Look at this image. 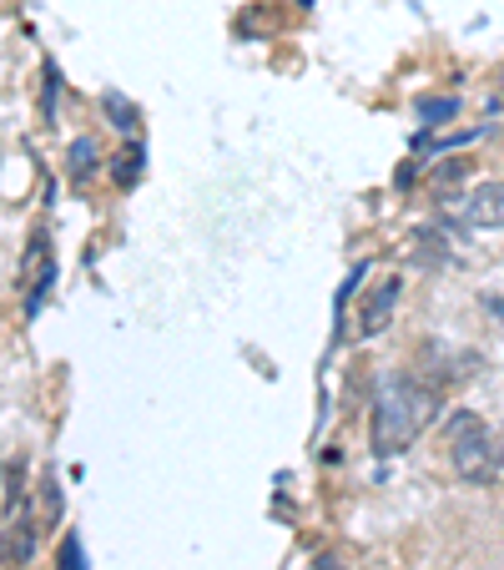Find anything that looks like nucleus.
Returning <instances> with one entry per match:
<instances>
[{"instance_id": "1", "label": "nucleus", "mask_w": 504, "mask_h": 570, "mask_svg": "<svg viewBox=\"0 0 504 570\" xmlns=\"http://www.w3.org/2000/svg\"><path fill=\"white\" fill-rule=\"evenodd\" d=\"M434 420H439V389L418 384L408 374H388L374 399V454L378 460L404 454Z\"/></svg>"}, {"instance_id": "2", "label": "nucleus", "mask_w": 504, "mask_h": 570, "mask_svg": "<svg viewBox=\"0 0 504 570\" xmlns=\"http://www.w3.org/2000/svg\"><path fill=\"white\" fill-rule=\"evenodd\" d=\"M449 460L459 470V480L470 484H494L500 480V440L490 434V424L480 414L459 410L449 420Z\"/></svg>"}, {"instance_id": "3", "label": "nucleus", "mask_w": 504, "mask_h": 570, "mask_svg": "<svg viewBox=\"0 0 504 570\" xmlns=\"http://www.w3.org/2000/svg\"><path fill=\"white\" fill-rule=\"evenodd\" d=\"M56 288V253H51V237L46 227H36L31 243H26V258H21V293H26V313H41L46 298Z\"/></svg>"}, {"instance_id": "4", "label": "nucleus", "mask_w": 504, "mask_h": 570, "mask_svg": "<svg viewBox=\"0 0 504 570\" xmlns=\"http://www.w3.org/2000/svg\"><path fill=\"white\" fill-rule=\"evenodd\" d=\"M464 227H504V177L500 183H480L470 193L454 197Z\"/></svg>"}, {"instance_id": "5", "label": "nucleus", "mask_w": 504, "mask_h": 570, "mask_svg": "<svg viewBox=\"0 0 504 570\" xmlns=\"http://www.w3.org/2000/svg\"><path fill=\"white\" fill-rule=\"evenodd\" d=\"M36 530L41 525L31 520V510H21V520H16V510H11V515H6V530H0V560L21 570L26 560L36 556Z\"/></svg>"}, {"instance_id": "6", "label": "nucleus", "mask_w": 504, "mask_h": 570, "mask_svg": "<svg viewBox=\"0 0 504 570\" xmlns=\"http://www.w3.org/2000/svg\"><path fill=\"white\" fill-rule=\"evenodd\" d=\"M394 303H398V278L374 283V293H368L364 308H358V334L374 338L378 328H388V318H394Z\"/></svg>"}, {"instance_id": "7", "label": "nucleus", "mask_w": 504, "mask_h": 570, "mask_svg": "<svg viewBox=\"0 0 504 570\" xmlns=\"http://www.w3.org/2000/svg\"><path fill=\"white\" fill-rule=\"evenodd\" d=\"M464 183H470V161H464V157H444L439 167L424 177L429 197H439V203H454V197L464 193Z\"/></svg>"}, {"instance_id": "8", "label": "nucleus", "mask_w": 504, "mask_h": 570, "mask_svg": "<svg viewBox=\"0 0 504 570\" xmlns=\"http://www.w3.org/2000/svg\"><path fill=\"white\" fill-rule=\"evenodd\" d=\"M101 167V147H97V137H76L71 147H66V177L71 183H87L91 173Z\"/></svg>"}, {"instance_id": "9", "label": "nucleus", "mask_w": 504, "mask_h": 570, "mask_svg": "<svg viewBox=\"0 0 504 570\" xmlns=\"http://www.w3.org/2000/svg\"><path fill=\"white\" fill-rule=\"evenodd\" d=\"M141 173H147V147L127 141V147L117 151V161H111V183H117L121 193H131V187L141 183Z\"/></svg>"}, {"instance_id": "10", "label": "nucleus", "mask_w": 504, "mask_h": 570, "mask_svg": "<svg viewBox=\"0 0 504 570\" xmlns=\"http://www.w3.org/2000/svg\"><path fill=\"white\" fill-rule=\"evenodd\" d=\"M101 111H107V117H111V127H117V131H127V137H131V131H137V121H141L137 101H127V97H121V91H101Z\"/></svg>"}, {"instance_id": "11", "label": "nucleus", "mask_w": 504, "mask_h": 570, "mask_svg": "<svg viewBox=\"0 0 504 570\" xmlns=\"http://www.w3.org/2000/svg\"><path fill=\"white\" fill-rule=\"evenodd\" d=\"M459 117V97H424L418 101V121H424V131L444 127V121Z\"/></svg>"}, {"instance_id": "12", "label": "nucleus", "mask_w": 504, "mask_h": 570, "mask_svg": "<svg viewBox=\"0 0 504 570\" xmlns=\"http://www.w3.org/2000/svg\"><path fill=\"white\" fill-rule=\"evenodd\" d=\"M490 137V127H464V131H444V137H418V147H429V151H454V147H470V141Z\"/></svg>"}, {"instance_id": "13", "label": "nucleus", "mask_w": 504, "mask_h": 570, "mask_svg": "<svg viewBox=\"0 0 504 570\" xmlns=\"http://www.w3.org/2000/svg\"><path fill=\"white\" fill-rule=\"evenodd\" d=\"M56 570H87V550H81V535L66 530L61 535V556H56Z\"/></svg>"}, {"instance_id": "14", "label": "nucleus", "mask_w": 504, "mask_h": 570, "mask_svg": "<svg viewBox=\"0 0 504 570\" xmlns=\"http://www.w3.org/2000/svg\"><path fill=\"white\" fill-rule=\"evenodd\" d=\"M444 258V237L439 233H418V263H439Z\"/></svg>"}, {"instance_id": "15", "label": "nucleus", "mask_w": 504, "mask_h": 570, "mask_svg": "<svg viewBox=\"0 0 504 570\" xmlns=\"http://www.w3.org/2000/svg\"><path fill=\"white\" fill-rule=\"evenodd\" d=\"M313 570H348V566L338 556H318V566H313Z\"/></svg>"}]
</instances>
